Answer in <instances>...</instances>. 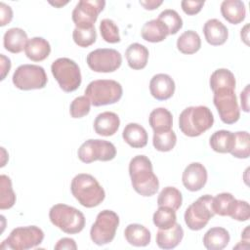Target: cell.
<instances>
[{"label": "cell", "mask_w": 250, "mask_h": 250, "mask_svg": "<svg viewBox=\"0 0 250 250\" xmlns=\"http://www.w3.org/2000/svg\"><path fill=\"white\" fill-rule=\"evenodd\" d=\"M129 175L135 191L142 196L154 195L159 188V181L153 173L152 163L146 155H136L129 163Z\"/></svg>", "instance_id": "1"}, {"label": "cell", "mask_w": 250, "mask_h": 250, "mask_svg": "<svg viewBox=\"0 0 250 250\" xmlns=\"http://www.w3.org/2000/svg\"><path fill=\"white\" fill-rule=\"evenodd\" d=\"M70 190L75 199L86 208L100 205L105 197L104 189L96 178L85 173L78 174L72 179Z\"/></svg>", "instance_id": "2"}, {"label": "cell", "mask_w": 250, "mask_h": 250, "mask_svg": "<svg viewBox=\"0 0 250 250\" xmlns=\"http://www.w3.org/2000/svg\"><path fill=\"white\" fill-rule=\"evenodd\" d=\"M214 123V116L205 105L188 106L179 116V128L188 137H198L209 130Z\"/></svg>", "instance_id": "3"}, {"label": "cell", "mask_w": 250, "mask_h": 250, "mask_svg": "<svg viewBox=\"0 0 250 250\" xmlns=\"http://www.w3.org/2000/svg\"><path fill=\"white\" fill-rule=\"evenodd\" d=\"M51 223L65 233L75 234L83 230L85 227V216L78 209L59 203L51 207L49 211Z\"/></svg>", "instance_id": "4"}, {"label": "cell", "mask_w": 250, "mask_h": 250, "mask_svg": "<svg viewBox=\"0 0 250 250\" xmlns=\"http://www.w3.org/2000/svg\"><path fill=\"white\" fill-rule=\"evenodd\" d=\"M122 95L123 89L121 84L112 79L91 81L85 89V96L94 106L115 104L122 98Z\"/></svg>", "instance_id": "5"}, {"label": "cell", "mask_w": 250, "mask_h": 250, "mask_svg": "<svg viewBox=\"0 0 250 250\" xmlns=\"http://www.w3.org/2000/svg\"><path fill=\"white\" fill-rule=\"evenodd\" d=\"M51 71L60 88L70 93L81 85L82 77L78 64L68 58H59L51 64Z\"/></svg>", "instance_id": "6"}, {"label": "cell", "mask_w": 250, "mask_h": 250, "mask_svg": "<svg viewBox=\"0 0 250 250\" xmlns=\"http://www.w3.org/2000/svg\"><path fill=\"white\" fill-rule=\"evenodd\" d=\"M44 239L43 230L36 226L19 227L14 229L9 236L2 242L1 249L27 250L42 243Z\"/></svg>", "instance_id": "7"}, {"label": "cell", "mask_w": 250, "mask_h": 250, "mask_svg": "<svg viewBox=\"0 0 250 250\" xmlns=\"http://www.w3.org/2000/svg\"><path fill=\"white\" fill-rule=\"evenodd\" d=\"M119 226V217L112 210H103L96 218L95 223L90 229L91 240L97 245H105L110 243L116 233Z\"/></svg>", "instance_id": "8"}, {"label": "cell", "mask_w": 250, "mask_h": 250, "mask_svg": "<svg viewBox=\"0 0 250 250\" xmlns=\"http://www.w3.org/2000/svg\"><path fill=\"white\" fill-rule=\"evenodd\" d=\"M12 81L18 89L29 91L44 88L48 82V77L45 69L40 65L21 64L16 68Z\"/></svg>", "instance_id": "9"}, {"label": "cell", "mask_w": 250, "mask_h": 250, "mask_svg": "<svg viewBox=\"0 0 250 250\" xmlns=\"http://www.w3.org/2000/svg\"><path fill=\"white\" fill-rule=\"evenodd\" d=\"M212 198L210 194H205L197 198L187 209L184 215L185 223L191 230H200L215 216L212 209Z\"/></svg>", "instance_id": "10"}, {"label": "cell", "mask_w": 250, "mask_h": 250, "mask_svg": "<svg viewBox=\"0 0 250 250\" xmlns=\"http://www.w3.org/2000/svg\"><path fill=\"white\" fill-rule=\"evenodd\" d=\"M77 155L83 163H92L96 160L109 161L115 157L116 147L108 141L90 139L79 146Z\"/></svg>", "instance_id": "11"}, {"label": "cell", "mask_w": 250, "mask_h": 250, "mask_svg": "<svg viewBox=\"0 0 250 250\" xmlns=\"http://www.w3.org/2000/svg\"><path fill=\"white\" fill-rule=\"evenodd\" d=\"M86 62L95 72L108 73L117 70L122 63V56L115 49L101 48L90 52Z\"/></svg>", "instance_id": "12"}, {"label": "cell", "mask_w": 250, "mask_h": 250, "mask_svg": "<svg viewBox=\"0 0 250 250\" xmlns=\"http://www.w3.org/2000/svg\"><path fill=\"white\" fill-rule=\"evenodd\" d=\"M213 103L221 120L225 124H233L238 121L240 109L233 90H220L214 92Z\"/></svg>", "instance_id": "13"}, {"label": "cell", "mask_w": 250, "mask_h": 250, "mask_svg": "<svg viewBox=\"0 0 250 250\" xmlns=\"http://www.w3.org/2000/svg\"><path fill=\"white\" fill-rule=\"evenodd\" d=\"M104 0H80L72 11V21L76 27L87 28L94 26L99 14L104 10Z\"/></svg>", "instance_id": "14"}, {"label": "cell", "mask_w": 250, "mask_h": 250, "mask_svg": "<svg viewBox=\"0 0 250 250\" xmlns=\"http://www.w3.org/2000/svg\"><path fill=\"white\" fill-rule=\"evenodd\" d=\"M207 178L208 174L204 165L199 162H192L185 168L182 181L188 190L197 191L206 185Z\"/></svg>", "instance_id": "15"}, {"label": "cell", "mask_w": 250, "mask_h": 250, "mask_svg": "<svg viewBox=\"0 0 250 250\" xmlns=\"http://www.w3.org/2000/svg\"><path fill=\"white\" fill-rule=\"evenodd\" d=\"M175 82L166 73H157L152 76L149 82V92L158 101H166L175 93Z\"/></svg>", "instance_id": "16"}, {"label": "cell", "mask_w": 250, "mask_h": 250, "mask_svg": "<svg viewBox=\"0 0 250 250\" xmlns=\"http://www.w3.org/2000/svg\"><path fill=\"white\" fill-rule=\"evenodd\" d=\"M203 33L206 41L212 46L225 44L229 37L227 26L217 19H210L204 23Z\"/></svg>", "instance_id": "17"}, {"label": "cell", "mask_w": 250, "mask_h": 250, "mask_svg": "<svg viewBox=\"0 0 250 250\" xmlns=\"http://www.w3.org/2000/svg\"><path fill=\"white\" fill-rule=\"evenodd\" d=\"M120 126L118 115L112 111H104L97 115L94 121L95 132L104 137L114 135Z\"/></svg>", "instance_id": "18"}, {"label": "cell", "mask_w": 250, "mask_h": 250, "mask_svg": "<svg viewBox=\"0 0 250 250\" xmlns=\"http://www.w3.org/2000/svg\"><path fill=\"white\" fill-rule=\"evenodd\" d=\"M184 237V229L176 223L167 229H158L156 233V244L161 249H173L177 247Z\"/></svg>", "instance_id": "19"}, {"label": "cell", "mask_w": 250, "mask_h": 250, "mask_svg": "<svg viewBox=\"0 0 250 250\" xmlns=\"http://www.w3.org/2000/svg\"><path fill=\"white\" fill-rule=\"evenodd\" d=\"M28 41L26 32L20 27H12L8 29L3 36L4 48L13 54L21 53Z\"/></svg>", "instance_id": "20"}, {"label": "cell", "mask_w": 250, "mask_h": 250, "mask_svg": "<svg viewBox=\"0 0 250 250\" xmlns=\"http://www.w3.org/2000/svg\"><path fill=\"white\" fill-rule=\"evenodd\" d=\"M221 14L229 23L238 24L245 19V5L240 0H225L221 4Z\"/></svg>", "instance_id": "21"}, {"label": "cell", "mask_w": 250, "mask_h": 250, "mask_svg": "<svg viewBox=\"0 0 250 250\" xmlns=\"http://www.w3.org/2000/svg\"><path fill=\"white\" fill-rule=\"evenodd\" d=\"M148 50L140 43H132L125 51V58L128 65L135 70L143 69L146 66L148 61Z\"/></svg>", "instance_id": "22"}, {"label": "cell", "mask_w": 250, "mask_h": 250, "mask_svg": "<svg viewBox=\"0 0 250 250\" xmlns=\"http://www.w3.org/2000/svg\"><path fill=\"white\" fill-rule=\"evenodd\" d=\"M229 240V231L221 227L211 228L203 236L204 247L208 250H222L228 246Z\"/></svg>", "instance_id": "23"}, {"label": "cell", "mask_w": 250, "mask_h": 250, "mask_svg": "<svg viewBox=\"0 0 250 250\" xmlns=\"http://www.w3.org/2000/svg\"><path fill=\"white\" fill-rule=\"evenodd\" d=\"M24 53L32 62H42L49 57L51 46L43 37H33L28 39L24 48Z\"/></svg>", "instance_id": "24"}, {"label": "cell", "mask_w": 250, "mask_h": 250, "mask_svg": "<svg viewBox=\"0 0 250 250\" xmlns=\"http://www.w3.org/2000/svg\"><path fill=\"white\" fill-rule=\"evenodd\" d=\"M122 138L130 146L134 148L145 147L147 144L146 130L138 123H129L122 132Z\"/></svg>", "instance_id": "25"}, {"label": "cell", "mask_w": 250, "mask_h": 250, "mask_svg": "<svg viewBox=\"0 0 250 250\" xmlns=\"http://www.w3.org/2000/svg\"><path fill=\"white\" fill-rule=\"evenodd\" d=\"M141 35L144 40L151 43L161 42L169 35L167 26L158 19L146 21L141 30Z\"/></svg>", "instance_id": "26"}, {"label": "cell", "mask_w": 250, "mask_h": 250, "mask_svg": "<svg viewBox=\"0 0 250 250\" xmlns=\"http://www.w3.org/2000/svg\"><path fill=\"white\" fill-rule=\"evenodd\" d=\"M127 242L136 247H145L149 244L151 239L150 231L141 224H130L124 230Z\"/></svg>", "instance_id": "27"}, {"label": "cell", "mask_w": 250, "mask_h": 250, "mask_svg": "<svg viewBox=\"0 0 250 250\" xmlns=\"http://www.w3.org/2000/svg\"><path fill=\"white\" fill-rule=\"evenodd\" d=\"M210 88L213 92L220 90H233L235 89L236 81L233 73L227 68L216 69L209 80Z\"/></svg>", "instance_id": "28"}, {"label": "cell", "mask_w": 250, "mask_h": 250, "mask_svg": "<svg viewBox=\"0 0 250 250\" xmlns=\"http://www.w3.org/2000/svg\"><path fill=\"white\" fill-rule=\"evenodd\" d=\"M148 122L153 132H163L172 130L173 116L165 107H157L149 113Z\"/></svg>", "instance_id": "29"}, {"label": "cell", "mask_w": 250, "mask_h": 250, "mask_svg": "<svg viewBox=\"0 0 250 250\" xmlns=\"http://www.w3.org/2000/svg\"><path fill=\"white\" fill-rule=\"evenodd\" d=\"M234 134L227 130H219L214 132L210 139L209 145L211 148L219 153L230 152L233 145Z\"/></svg>", "instance_id": "30"}, {"label": "cell", "mask_w": 250, "mask_h": 250, "mask_svg": "<svg viewBox=\"0 0 250 250\" xmlns=\"http://www.w3.org/2000/svg\"><path fill=\"white\" fill-rule=\"evenodd\" d=\"M201 47V39L197 32L187 30L183 32L177 39L178 50L186 55H191L199 51Z\"/></svg>", "instance_id": "31"}, {"label": "cell", "mask_w": 250, "mask_h": 250, "mask_svg": "<svg viewBox=\"0 0 250 250\" xmlns=\"http://www.w3.org/2000/svg\"><path fill=\"white\" fill-rule=\"evenodd\" d=\"M183 202L182 192L174 187L164 188L157 198V205L171 208L177 211Z\"/></svg>", "instance_id": "32"}, {"label": "cell", "mask_w": 250, "mask_h": 250, "mask_svg": "<svg viewBox=\"0 0 250 250\" xmlns=\"http://www.w3.org/2000/svg\"><path fill=\"white\" fill-rule=\"evenodd\" d=\"M236 199L229 192H222L212 198V209L215 215L229 216Z\"/></svg>", "instance_id": "33"}, {"label": "cell", "mask_w": 250, "mask_h": 250, "mask_svg": "<svg viewBox=\"0 0 250 250\" xmlns=\"http://www.w3.org/2000/svg\"><path fill=\"white\" fill-rule=\"evenodd\" d=\"M230 154L236 158H248L250 155V139L246 131L235 132Z\"/></svg>", "instance_id": "34"}, {"label": "cell", "mask_w": 250, "mask_h": 250, "mask_svg": "<svg viewBox=\"0 0 250 250\" xmlns=\"http://www.w3.org/2000/svg\"><path fill=\"white\" fill-rule=\"evenodd\" d=\"M16 203V194L12 188V181L7 175L0 176V209H10Z\"/></svg>", "instance_id": "35"}, {"label": "cell", "mask_w": 250, "mask_h": 250, "mask_svg": "<svg viewBox=\"0 0 250 250\" xmlns=\"http://www.w3.org/2000/svg\"><path fill=\"white\" fill-rule=\"evenodd\" d=\"M177 143V136L173 130L163 132H153L152 144L156 150L167 152L174 148Z\"/></svg>", "instance_id": "36"}, {"label": "cell", "mask_w": 250, "mask_h": 250, "mask_svg": "<svg viewBox=\"0 0 250 250\" xmlns=\"http://www.w3.org/2000/svg\"><path fill=\"white\" fill-rule=\"evenodd\" d=\"M152 220L154 226L159 229H170L177 223L176 211L168 207L159 206L158 209L154 212Z\"/></svg>", "instance_id": "37"}, {"label": "cell", "mask_w": 250, "mask_h": 250, "mask_svg": "<svg viewBox=\"0 0 250 250\" xmlns=\"http://www.w3.org/2000/svg\"><path fill=\"white\" fill-rule=\"evenodd\" d=\"M157 19L167 26L169 35L176 34L183 27V20L175 10L166 9L159 14Z\"/></svg>", "instance_id": "38"}, {"label": "cell", "mask_w": 250, "mask_h": 250, "mask_svg": "<svg viewBox=\"0 0 250 250\" xmlns=\"http://www.w3.org/2000/svg\"><path fill=\"white\" fill-rule=\"evenodd\" d=\"M72 38L76 45L82 48L89 47L96 42L97 32L95 26L87 28L75 27L72 32Z\"/></svg>", "instance_id": "39"}, {"label": "cell", "mask_w": 250, "mask_h": 250, "mask_svg": "<svg viewBox=\"0 0 250 250\" xmlns=\"http://www.w3.org/2000/svg\"><path fill=\"white\" fill-rule=\"evenodd\" d=\"M100 32L102 38L107 43H118L120 42L119 29L116 23L110 19H104L100 23Z\"/></svg>", "instance_id": "40"}, {"label": "cell", "mask_w": 250, "mask_h": 250, "mask_svg": "<svg viewBox=\"0 0 250 250\" xmlns=\"http://www.w3.org/2000/svg\"><path fill=\"white\" fill-rule=\"evenodd\" d=\"M91 102L86 96L75 98L69 106V113L72 118H82L90 112Z\"/></svg>", "instance_id": "41"}, {"label": "cell", "mask_w": 250, "mask_h": 250, "mask_svg": "<svg viewBox=\"0 0 250 250\" xmlns=\"http://www.w3.org/2000/svg\"><path fill=\"white\" fill-rule=\"evenodd\" d=\"M229 217L233 220L239 222L248 221L250 218V207L249 203L245 200H238L236 199L233 209L229 215Z\"/></svg>", "instance_id": "42"}, {"label": "cell", "mask_w": 250, "mask_h": 250, "mask_svg": "<svg viewBox=\"0 0 250 250\" xmlns=\"http://www.w3.org/2000/svg\"><path fill=\"white\" fill-rule=\"evenodd\" d=\"M204 5V1H190V0H183L181 2V7L184 11L188 16H193L198 14L202 7Z\"/></svg>", "instance_id": "43"}, {"label": "cell", "mask_w": 250, "mask_h": 250, "mask_svg": "<svg viewBox=\"0 0 250 250\" xmlns=\"http://www.w3.org/2000/svg\"><path fill=\"white\" fill-rule=\"evenodd\" d=\"M13 19V10L12 8L5 4L4 2L0 3V25L4 26L9 24Z\"/></svg>", "instance_id": "44"}, {"label": "cell", "mask_w": 250, "mask_h": 250, "mask_svg": "<svg viewBox=\"0 0 250 250\" xmlns=\"http://www.w3.org/2000/svg\"><path fill=\"white\" fill-rule=\"evenodd\" d=\"M56 250H76L77 245L74 239L69 238V237H62L61 238L55 245L54 247Z\"/></svg>", "instance_id": "45"}, {"label": "cell", "mask_w": 250, "mask_h": 250, "mask_svg": "<svg viewBox=\"0 0 250 250\" xmlns=\"http://www.w3.org/2000/svg\"><path fill=\"white\" fill-rule=\"evenodd\" d=\"M1 58V80H4L6 75L11 69V61L9 58L5 57L3 54L0 55Z\"/></svg>", "instance_id": "46"}, {"label": "cell", "mask_w": 250, "mask_h": 250, "mask_svg": "<svg viewBox=\"0 0 250 250\" xmlns=\"http://www.w3.org/2000/svg\"><path fill=\"white\" fill-rule=\"evenodd\" d=\"M240 100H241V107L245 112L249 111V85L245 87V89L240 93Z\"/></svg>", "instance_id": "47"}, {"label": "cell", "mask_w": 250, "mask_h": 250, "mask_svg": "<svg viewBox=\"0 0 250 250\" xmlns=\"http://www.w3.org/2000/svg\"><path fill=\"white\" fill-rule=\"evenodd\" d=\"M163 3L162 0H146V1H140V4L146 9V10H155L157 9L161 4Z\"/></svg>", "instance_id": "48"}, {"label": "cell", "mask_w": 250, "mask_h": 250, "mask_svg": "<svg viewBox=\"0 0 250 250\" xmlns=\"http://www.w3.org/2000/svg\"><path fill=\"white\" fill-rule=\"evenodd\" d=\"M248 26H249V25H248V24H246V25L244 26V28H242V29H241V33H240V35H243V33L245 34V36H241V39H243V40L245 41V43H246V44H248V43H247V39H248V37H247V34H248L247 28H248Z\"/></svg>", "instance_id": "49"}, {"label": "cell", "mask_w": 250, "mask_h": 250, "mask_svg": "<svg viewBox=\"0 0 250 250\" xmlns=\"http://www.w3.org/2000/svg\"><path fill=\"white\" fill-rule=\"evenodd\" d=\"M67 3H68V1H65V2H62V1H55V2H50V4H51V5H53V6H55V7H58V8H61L62 6H63V5L67 4Z\"/></svg>", "instance_id": "50"}, {"label": "cell", "mask_w": 250, "mask_h": 250, "mask_svg": "<svg viewBox=\"0 0 250 250\" xmlns=\"http://www.w3.org/2000/svg\"><path fill=\"white\" fill-rule=\"evenodd\" d=\"M248 231H249V226H247V227L245 228L244 231H243V232H242V234H241V237H243V238H246L247 240H249V235H248Z\"/></svg>", "instance_id": "51"}]
</instances>
